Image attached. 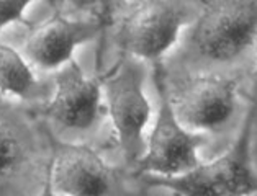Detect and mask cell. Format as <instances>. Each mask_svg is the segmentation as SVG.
<instances>
[{
	"label": "cell",
	"mask_w": 257,
	"mask_h": 196,
	"mask_svg": "<svg viewBox=\"0 0 257 196\" xmlns=\"http://www.w3.org/2000/svg\"><path fill=\"white\" fill-rule=\"evenodd\" d=\"M143 185L175 196H246L257 191V175L250 154V113L247 110L236 141L208 162L177 176L138 175Z\"/></svg>",
	"instance_id": "cell-6"
},
{
	"label": "cell",
	"mask_w": 257,
	"mask_h": 196,
	"mask_svg": "<svg viewBox=\"0 0 257 196\" xmlns=\"http://www.w3.org/2000/svg\"><path fill=\"white\" fill-rule=\"evenodd\" d=\"M38 196H62V194H58V193H54L53 189H51V186H49V183L48 185L43 188V191L38 194Z\"/></svg>",
	"instance_id": "cell-15"
},
{
	"label": "cell",
	"mask_w": 257,
	"mask_h": 196,
	"mask_svg": "<svg viewBox=\"0 0 257 196\" xmlns=\"http://www.w3.org/2000/svg\"><path fill=\"white\" fill-rule=\"evenodd\" d=\"M20 53L38 74H54L74 59L82 44L98 40L105 25L97 20H76L56 9V14L40 23L25 25Z\"/></svg>",
	"instance_id": "cell-10"
},
{
	"label": "cell",
	"mask_w": 257,
	"mask_h": 196,
	"mask_svg": "<svg viewBox=\"0 0 257 196\" xmlns=\"http://www.w3.org/2000/svg\"><path fill=\"white\" fill-rule=\"evenodd\" d=\"M153 80L159 98L156 123L148 136L146 149L133 170L135 175L177 176L202 163L198 150L210 137L192 132L182 126L169 98V85L164 62H154Z\"/></svg>",
	"instance_id": "cell-8"
},
{
	"label": "cell",
	"mask_w": 257,
	"mask_h": 196,
	"mask_svg": "<svg viewBox=\"0 0 257 196\" xmlns=\"http://www.w3.org/2000/svg\"><path fill=\"white\" fill-rule=\"evenodd\" d=\"M257 44V0H210L184 38L189 74L242 61Z\"/></svg>",
	"instance_id": "cell-2"
},
{
	"label": "cell",
	"mask_w": 257,
	"mask_h": 196,
	"mask_svg": "<svg viewBox=\"0 0 257 196\" xmlns=\"http://www.w3.org/2000/svg\"><path fill=\"white\" fill-rule=\"evenodd\" d=\"M53 136L30 105L0 93V196H38L49 183Z\"/></svg>",
	"instance_id": "cell-1"
},
{
	"label": "cell",
	"mask_w": 257,
	"mask_h": 196,
	"mask_svg": "<svg viewBox=\"0 0 257 196\" xmlns=\"http://www.w3.org/2000/svg\"><path fill=\"white\" fill-rule=\"evenodd\" d=\"M169 98L177 119L192 132L218 136L236 116L241 77L226 72H195L180 82H169Z\"/></svg>",
	"instance_id": "cell-7"
},
{
	"label": "cell",
	"mask_w": 257,
	"mask_h": 196,
	"mask_svg": "<svg viewBox=\"0 0 257 196\" xmlns=\"http://www.w3.org/2000/svg\"><path fill=\"white\" fill-rule=\"evenodd\" d=\"M53 79L40 77L20 51L0 43V93L36 106L51 97Z\"/></svg>",
	"instance_id": "cell-11"
},
{
	"label": "cell",
	"mask_w": 257,
	"mask_h": 196,
	"mask_svg": "<svg viewBox=\"0 0 257 196\" xmlns=\"http://www.w3.org/2000/svg\"><path fill=\"white\" fill-rule=\"evenodd\" d=\"M35 0H0V33L4 28H7L12 23L28 25L25 20L23 12ZM54 9H59L61 0H48Z\"/></svg>",
	"instance_id": "cell-12"
},
{
	"label": "cell",
	"mask_w": 257,
	"mask_h": 196,
	"mask_svg": "<svg viewBox=\"0 0 257 196\" xmlns=\"http://www.w3.org/2000/svg\"><path fill=\"white\" fill-rule=\"evenodd\" d=\"M246 196H257V191H254V193H249V194H246Z\"/></svg>",
	"instance_id": "cell-16"
},
{
	"label": "cell",
	"mask_w": 257,
	"mask_h": 196,
	"mask_svg": "<svg viewBox=\"0 0 257 196\" xmlns=\"http://www.w3.org/2000/svg\"><path fill=\"white\" fill-rule=\"evenodd\" d=\"M31 108L54 139L97 147V136L108 118L102 80L85 74L76 59L53 74L51 97Z\"/></svg>",
	"instance_id": "cell-3"
},
{
	"label": "cell",
	"mask_w": 257,
	"mask_h": 196,
	"mask_svg": "<svg viewBox=\"0 0 257 196\" xmlns=\"http://www.w3.org/2000/svg\"><path fill=\"white\" fill-rule=\"evenodd\" d=\"M97 75L102 80L106 116L113 132L110 147L120 155V165L133 172L146 149V129L153 116L151 102L144 92L146 64L121 56Z\"/></svg>",
	"instance_id": "cell-4"
},
{
	"label": "cell",
	"mask_w": 257,
	"mask_h": 196,
	"mask_svg": "<svg viewBox=\"0 0 257 196\" xmlns=\"http://www.w3.org/2000/svg\"><path fill=\"white\" fill-rule=\"evenodd\" d=\"M49 186L62 196H144L149 189L138 175L110 163L97 145L58 139L53 141Z\"/></svg>",
	"instance_id": "cell-5"
},
{
	"label": "cell",
	"mask_w": 257,
	"mask_h": 196,
	"mask_svg": "<svg viewBox=\"0 0 257 196\" xmlns=\"http://www.w3.org/2000/svg\"><path fill=\"white\" fill-rule=\"evenodd\" d=\"M250 152L257 149V102H250Z\"/></svg>",
	"instance_id": "cell-13"
},
{
	"label": "cell",
	"mask_w": 257,
	"mask_h": 196,
	"mask_svg": "<svg viewBox=\"0 0 257 196\" xmlns=\"http://www.w3.org/2000/svg\"><path fill=\"white\" fill-rule=\"evenodd\" d=\"M189 14L177 0H143L123 14L113 35L118 58L159 62L179 43Z\"/></svg>",
	"instance_id": "cell-9"
},
{
	"label": "cell",
	"mask_w": 257,
	"mask_h": 196,
	"mask_svg": "<svg viewBox=\"0 0 257 196\" xmlns=\"http://www.w3.org/2000/svg\"><path fill=\"white\" fill-rule=\"evenodd\" d=\"M250 82H252V93L249 95L250 102H257V44H255V54H254V67L250 71Z\"/></svg>",
	"instance_id": "cell-14"
}]
</instances>
